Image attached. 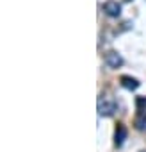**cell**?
Listing matches in <instances>:
<instances>
[{
	"mask_svg": "<svg viewBox=\"0 0 146 152\" xmlns=\"http://www.w3.org/2000/svg\"><path fill=\"white\" fill-rule=\"evenodd\" d=\"M135 107H137V113H144L146 111V97H137L135 99Z\"/></svg>",
	"mask_w": 146,
	"mask_h": 152,
	"instance_id": "cell-7",
	"label": "cell"
},
{
	"mask_svg": "<svg viewBox=\"0 0 146 152\" xmlns=\"http://www.w3.org/2000/svg\"><path fill=\"white\" fill-rule=\"evenodd\" d=\"M125 138H126V127L123 124H118L116 132H114V145L116 147H121L123 141H125Z\"/></svg>",
	"mask_w": 146,
	"mask_h": 152,
	"instance_id": "cell-5",
	"label": "cell"
},
{
	"mask_svg": "<svg viewBox=\"0 0 146 152\" xmlns=\"http://www.w3.org/2000/svg\"><path fill=\"white\" fill-rule=\"evenodd\" d=\"M119 83H121V86H123L125 90H130V91H134V90H137V88L141 86V83H139L137 79L130 77V75H123V77L119 79Z\"/></svg>",
	"mask_w": 146,
	"mask_h": 152,
	"instance_id": "cell-4",
	"label": "cell"
},
{
	"mask_svg": "<svg viewBox=\"0 0 146 152\" xmlns=\"http://www.w3.org/2000/svg\"><path fill=\"white\" fill-rule=\"evenodd\" d=\"M134 125H135V129H139V131H144V129H146V111H144V113H137V115H135Z\"/></svg>",
	"mask_w": 146,
	"mask_h": 152,
	"instance_id": "cell-6",
	"label": "cell"
},
{
	"mask_svg": "<svg viewBox=\"0 0 146 152\" xmlns=\"http://www.w3.org/2000/svg\"><path fill=\"white\" fill-rule=\"evenodd\" d=\"M96 107H98V115H100V116H112V115L116 113V100H114L111 95L103 93V95L98 97Z\"/></svg>",
	"mask_w": 146,
	"mask_h": 152,
	"instance_id": "cell-1",
	"label": "cell"
},
{
	"mask_svg": "<svg viewBox=\"0 0 146 152\" xmlns=\"http://www.w3.org/2000/svg\"><path fill=\"white\" fill-rule=\"evenodd\" d=\"M102 9H103V13H105L107 16H111V18H118V16L121 15V4H118L116 0H107V2L102 6Z\"/></svg>",
	"mask_w": 146,
	"mask_h": 152,
	"instance_id": "cell-2",
	"label": "cell"
},
{
	"mask_svg": "<svg viewBox=\"0 0 146 152\" xmlns=\"http://www.w3.org/2000/svg\"><path fill=\"white\" fill-rule=\"evenodd\" d=\"M141 152H146V150H141Z\"/></svg>",
	"mask_w": 146,
	"mask_h": 152,
	"instance_id": "cell-8",
	"label": "cell"
},
{
	"mask_svg": "<svg viewBox=\"0 0 146 152\" xmlns=\"http://www.w3.org/2000/svg\"><path fill=\"white\" fill-rule=\"evenodd\" d=\"M105 63H107V66L109 68H119L121 64H123V57L116 52V50H109V52H105Z\"/></svg>",
	"mask_w": 146,
	"mask_h": 152,
	"instance_id": "cell-3",
	"label": "cell"
}]
</instances>
